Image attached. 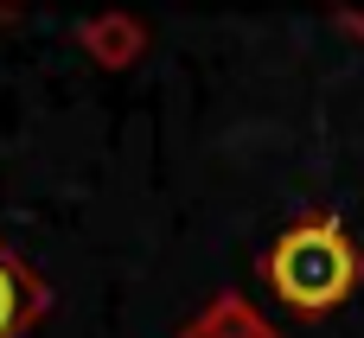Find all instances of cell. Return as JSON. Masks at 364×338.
Masks as SVG:
<instances>
[{
  "label": "cell",
  "instance_id": "obj_5",
  "mask_svg": "<svg viewBox=\"0 0 364 338\" xmlns=\"http://www.w3.org/2000/svg\"><path fill=\"white\" fill-rule=\"evenodd\" d=\"M339 6L352 13V26H358V32H364V0H339Z\"/></svg>",
  "mask_w": 364,
  "mask_h": 338
},
{
  "label": "cell",
  "instance_id": "obj_2",
  "mask_svg": "<svg viewBox=\"0 0 364 338\" xmlns=\"http://www.w3.org/2000/svg\"><path fill=\"white\" fill-rule=\"evenodd\" d=\"M45 307H51V288L0 243V338H19Z\"/></svg>",
  "mask_w": 364,
  "mask_h": 338
},
{
  "label": "cell",
  "instance_id": "obj_1",
  "mask_svg": "<svg viewBox=\"0 0 364 338\" xmlns=\"http://www.w3.org/2000/svg\"><path fill=\"white\" fill-rule=\"evenodd\" d=\"M262 281L288 313H333L339 300H352V288L364 281V256L352 243V230L333 211H301L269 249H262Z\"/></svg>",
  "mask_w": 364,
  "mask_h": 338
},
{
  "label": "cell",
  "instance_id": "obj_3",
  "mask_svg": "<svg viewBox=\"0 0 364 338\" xmlns=\"http://www.w3.org/2000/svg\"><path fill=\"white\" fill-rule=\"evenodd\" d=\"M179 338H275V326H269L243 294H218V300H211Z\"/></svg>",
  "mask_w": 364,
  "mask_h": 338
},
{
  "label": "cell",
  "instance_id": "obj_4",
  "mask_svg": "<svg viewBox=\"0 0 364 338\" xmlns=\"http://www.w3.org/2000/svg\"><path fill=\"white\" fill-rule=\"evenodd\" d=\"M141 45H147V26L128 19V13H102V19L83 26V51H90L96 64H128Z\"/></svg>",
  "mask_w": 364,
  "mask_h": 338
}]
</instances>
